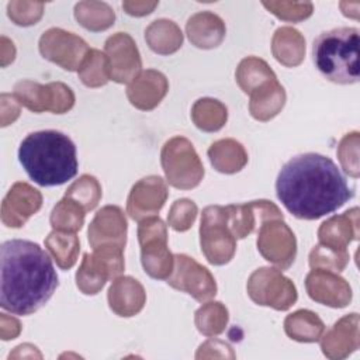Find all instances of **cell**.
Segmentation results:
<instances>
[{"mask_svg": "<svg viewBox=\"0 0 360 360\" xmlns=\"http://www.w3.org/2000/svg\"><path fill=\"white\" fill-rule=\"evenodd\" d=\"M359 30L339 27L321 32L312 44V60L319 73L338 84L359 82Z\"/></svg>", "mask_w": 360, "mask_h": 360, "instance_id": "cell-4", "label": "cell"}, {"mask_svg": "<svg viewBox=\"0 0 360 360\" xmlns=\"http://www.w3.org/2000/svg\"><path fill=\"white\" fill-rule=\"evenodd\" d=\"M65 84L52 83L48 86H39L37 83L24 80L18 82L14 87V97L31 111L39 112L42 110H51L49 103L56 96Z\"/></svg>", "mask_w": 360, "mask_h": 360, "instance_id": "cell-13", "label": "cell"}, {"mask_svg": "<svg viewBox=\"0 0 360 360\" xmlns=\"http://www.w3.org/2000/svg\"><path fill=\"white\" fill-rule=\"evenodd\" d=\"M174 259L177 263L176 273L172 278H167V284H170L177 290L186 291L187 294L193 295L198 301H204L214 297L202 285L194 281V280H198L204 283H215V280L212 278V276L205 267L200 266L186 255H176Z\"/></svg>", "mask_w": 360, "mask_h": 360, "instance_id": "cell-11", "label": "cell"}, {"mask_svg": "<svg viewBox=\"0 0 360 360\" xmlns=\"http://www.w3.org/2000/svg\"><path fill=\"white\" fill-rule=\"evenodd\" d=\"M228 228L225 207L211 205L204 208L200 226L201 250L212 264H225L233 256L235 240Z\"/></svg>", "mask_w": 360, "mask_h": 360, "instance_id": "cell-5", "label": "cell"}, {"mask_svg": "<svg viewBox=\"0 0 360 360\" xmlns=\"http://www.w3.org/2000/svg\"><path fill=\"white\" fill-rule=\"evenodd\" d=\"M100 195L101 193L97 180L93 176L87 174L82 176L77 181H75L65 194V197L69 198H82V204L86 210H93L97 205Z\"/></svg>", "mask_w": 360, "mask_h": 360, "instance_id": "cell-16", "label": "cell"}, {"mask_svg": "<svg viewBox=\"0 0 360 360\" xmlns=\"http://www.w3.org/2000/svg\"><path fill=\"white\" fill-rule=\"evenodd\" d=\"M281 221L264 222L262 225L257 238V249L266 260L281 269H287L294 262L297 249L294 233Z\"/></svg>", "mask_w": 360, "mask_h": 360, "instance_id": "cell-8", "label": "cell"}, {"mask_svg": "<svg viewBox=\"0 0 360 360\" xmlns=\"http://www.w3.org/2000/svg\"><path fill=\"white\" fill-rule=\"evenodd\" d=\"M18 162L32 181L45 187L65 184L79 166L73 141L55 129L28 134L20 143Z\"/></svg>", "mask_w": 360, "mask_h": 360, "instance_id": "cell-3", "label": "cell"}, {"mask_svg": "<svg viewBox=\"0 0 360 360\" xmlns=\"http://www.w3.org/2000/svg\"><path fill=\"white\" fill-rule=\"evenodd\" d=\"M276 194L298 219H318L335 212L354 195L336 163L319 153L291 158L278 172Z\"/></svg>", "mask_w": 360, "mask_h": 360, "instance_id": "cell-1", "label": "cell"}, {"mask_svg": "<svg viewBox=\"0 0 360 360\" xmlns=\"http://www.w3.org/2000/svg\"><path fill=\"white\" fill-rule=\"evenodd\" d=\"M122 270V248L103 246L101 250L96 249L94 255H84L82 267L76 273V283L84 294H97L107 277L117 276Z\"/></svg>", "mask_w": 360, "mask_h": 360, "instance_id": "cell-6", "label": "cell"}, {"mask_svg": "<svg viewBox=\"0 0 360 360\" xmlns=\"http://www.w3.org/2000/svg\"><path fill=\"white\" fill-rule=\"evenodd\" d=\"M162 165L169 183L174 180L180 166L184 167L194 186H197L204 176V167L193 145L184 138H173L165 143L162 150Z\"/></svg>", "mask_w": 360, "mask_h": 360, "instance_id": "cell-9", "label": "cell"}, {"mask_svg": "<svg viewBox=\"0 0 360 360\" xmlns=\"http://www.w3.org/2000/svg\"><path fill=\"white\" fill-rule=\"evenodd\" d=\"M166 226L160 218L152 217L139 224L138 238L142 246V264L145 271L153 278H162L159 262L172 273L173 257L166 249Z\"/></svg>", "mask_w": 360, "mask_h": 360, "instance_id": "cell-7", "label": "cell"}, {"mask_svg": "<svg viewBox=\"0 0 360 360\" xmlns=\"http://www.w3.org/2000/svg\"><path fill=\"white\" fill-rule=\"evenodd\" d=\"M41 207V194L27 183H15L1 204V221L11 228H20Z\"/></svg>", "mask_w": 360, "mask_h": 360, "instance_id": "cell-10", "label": "cell"}, {"mask_svg": "<svg viewBox=\"0 0 360 360\" xmlns=\"http://www.w3.org/2000/svg\"><path fill=\"white\" fill-rule=\"evenodd\" d=\"M284 326L287 335L298 342H315L319 339V335L323 330V323L316 314L307 309L288 315Z\"/></svg>", "mask_w": 360, "mask_h": 360, "instance_id": "cell-14", "label": "cell"}, {"mask_svg": "<svg viewBox=\"0 0 360 360\" xmlns=\"http://www.w3.org/2000/svg\"><path fill=\"white\" fill-rule=\"evenodd\" d=\"M0 305L14 315H31L44 307L58 287L49 255L35 242L11 239L1 243Z\"/></svg>", "mask_w": 360, "mask_h": 360, "instance_id": "cell-2", "label": "cell"}, {"mask_svg": "<svg viewBox=\"0 0 360 360\" xmlns=\"http://www.w3.org/2000/svg\"><path fill=\"white\" fill-rule=\"evenodd\" d=\"M77 238L75 235H62L59 232H52L45 243L49 249V252L53 255L56 263L62 267V269H69L75 264L76 262V255L77 252L73 250H66V246H70L73 243H77Z\"/></svg>", "mask_w": 360, "mask_h": 360, "instance_id": "cell-15", "label": "cell"}, {"mask_svg": "<svg viewBox=\"0 0 360 360\" xmlns=\"http://www.w3.org/2000/svg\"><path fill=\"white\" fill-rule=\"evenodd\" d=\"M166 195V187L160 177L150 176L142 179L132 187L128 198V212L134 219H139L142 217V210L146 200L150 201L156 211H159L163 207Z\"/></svg>", "mask_w": 360, "mask_h": 360, "instance_id": "cell-12", "label": "cell"}, {"mask_svg": "<svg viewBox=\"0 0 360 360\" xmlns=\"http://www.w3.org/2000/svg\"><path fill=\"white\" fill-rule=\"evenodd\" d=\"M176 205L181 211V217L169 218V222H170L173 229H176V231H186V229H188L193 225V222L195 219L197 207H195V204L193 201L186 200V198L177 200Z\"/></svg>", "mask_w": 360, "mask_h": 360, "instance_id": "cell-17", "label": "cell"}]
</instances>
